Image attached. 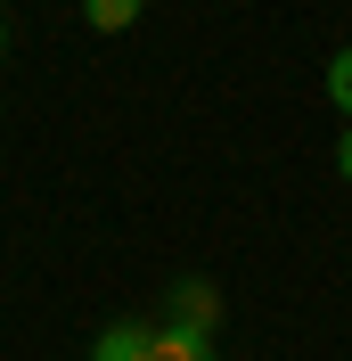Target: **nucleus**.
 <instances>
[{"instance_id": "3", "label": "nucleus", "mask_w": 352, "mask_h": 361, "mask_svg": "<svg viewBox=\"0 0 352 361\" xmlns=\"http://www.w3.org/2000/svg\"><path fill=\"white\" fill-rule=\"evenodd\" d=\"M139 8H148V0H82V25L90 33H132Z\"/></svg>"}, {"instance_id": "1", "label": "nucleus", "mask_w": 352, "mask_h": 361, "mask_svg": "<svg viewBox=\"0 0 352 361\" xmlns=\"http://www.w3.org/2000/svg\"><path fill=\"white\" fill-rule=\"evenodd\" d=\"M164 329L213 337V329H221V288H213V279H197V271H189V279H172V288H164Z\"/></svg>"}, {"instance_id": "7", "label": "nucleus", "mask_w": 352, "mask_h": 361, "mask_svg": "<svg viewBox=\"0 0 352 361\" xmlns=\"http://www.w3.org/2000/svg\"><path fill=\"white\" fill-rule=\"evenodd\" d=\"M0 49H8V25H0Z\"/></svg>"}, {"instance_id": "5", "label": "nucleus", "mask_w": 352, "mask_h": 361, "mask_svg": "<svg viewBox=\"0 0 352 361\" xmlns=\"http://www.w3.org/2000/svg\"><path fill=\"white\" fill-rule=\"evenodd\" d=\"M328 99H336V115L352 123V42H344V49L328 58Z\"/></svg>"}, {"instance_id": "8", "label": "nucleus", "mask_w": 352, "mask_h": 361, "mask_svg": "<svg viewBox=\"0 0 352 361\" xmlns=\"http://www.w3.org/2000/svg\"><path fill=\"white\" fill-rule=\"evenodd\" d=\"M0 8H8V0H0Z\"/></svg>"}, {"instance_id": "6", "label": "nucleus", "mask_w": 352, "mask_h": 361, "mask_svg": "<svg viewBox=\"0 0 352 361\" xmlns=\"http://www.w3.org/2000/svg\"><path fill=\"white\" fill-rule=\"evenodd\" d=\"M336 173L352 180V123H344V140H336Z\"/></svg>"}, {"instance_id": "2", "label": "nucleus", "mask_w": 352, "mask_h": 361, "mask_svg": "<svg viewBox=\"0 0 352 361\" xmlns=\"http://www.w3.org/2000/svg\"><path fill=\"white\" fill-rule=\"evenodd\" d=\"M156 353V320H107L90 337V361H148Z\"/></svg>"}, {"instance_id": "4", "label": "nucleus", "mask_w": 352, "mask_h": 361, "mask_svg": "<svg viewBox=\"0 0 352 361\" xmlns=\"http://www.w3.org/2000/svg\"><path fill=\"white\" fill-rule=\"evenodd\" d=\"M148 361H213V337H189V329H156Z\"/></svg>"}]
</instances>
